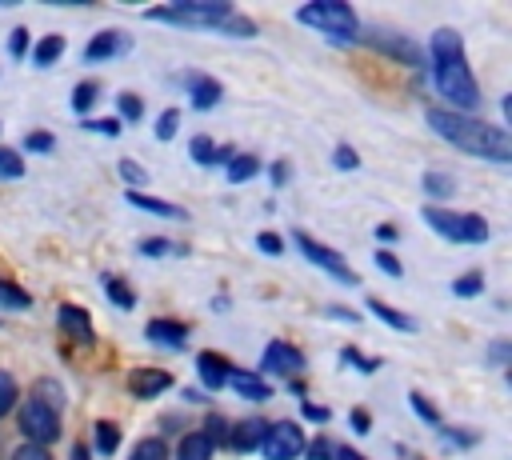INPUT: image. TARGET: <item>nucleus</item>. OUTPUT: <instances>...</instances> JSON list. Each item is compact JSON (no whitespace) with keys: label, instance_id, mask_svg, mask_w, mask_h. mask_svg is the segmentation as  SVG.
Listing matches in <instances>:
<instances>
[{"label":"nucleus","instance_id":"f257e3e1","mask_svg":"<svg viewBox=\"0 0 512 460\" xmlns=\"http://www.w3.org/2000/svg\"><path fill=\"white\" fill-rule=\"evenodd\" d=\"M428 68H432V84L436 92L444 96L448 112H460V116H472L480 108V84L468 68V56H464V40L456 28H436L432 32V44H428Z\"/></svg>","mask_w":512,"mask_h":460},{"label":"nucleus","instance_id":"f03ea898","mask_svg":"<svg viewBox=\"0 0 512 460\" xmlns=\"http://www.w3.org/2000/svg\"><path fill=\"white\" fill-rule=\"evenodd\" d=\"M424 120L440 140L456 144L468 156H480V160H492V164H508L512 160V136L500 124H488V120H476V116H460V112H448V108H428Z\"/></svg>","mask_w":512,"mask_h":460},{"label":"nucleus","instance_id":"7ed1b4c3","mask_svg":"<svg viewBox=\"0 0 512 460\" xmlns=\"http://www.w3.org/2000/svg\"><path fill=\"white\" fill-rule=\"evenodd\" d=\"M296 20L324 32L332 44H356L360 40V16L344 0H312V4L296 8Z\"/></svg>","mask_w":512,"mask_h":460},{"label":"nucleus","instance_id":"20e7f679","mask_svg":"<svg viewBox=\"0 0 512 460\" xmlns=\"http://www.w3.org/2000/svg\"><path fill=\"white\" fill-rule=\"evenodd\" d=\"M236 8L228 0H176L164 8H148L144 20H164V24H180V28H200V32H216Z\"/></svg>","mask_w":512,"mask_h":460},{"label":"nucleus","instance_id":"39448f33","mask_svg":"<svg viewBox=\"0 0 512 460\" xmlns=\"http://www.w3.org/2000/svg\"><path fill=\"white\" fill-rule=\"evenodd\" d=\"M424 224H428L436 236L452 240V244H484V240H488V220H484L480 212H452V208L428 204V208H424Z\"/></svg>","mask_w":512,"mask_h":460},{"label":"nucleus","instance_id":"423d86ee","mask_svg":"<svg viewBox=\"0 0 512 460\" xmlns=\"http://www.w3.org/2000/svg\"><path fill=\"white\" fill-rule=\"evenodd\" d=\"M360 44H368L372 52H380V56H388L392 64H400V68H428V56H424V48L416 44V40H408L404 32H388V28H360Z\"/></svg>","mask_w":512,"mask_h":460},{"label":"nucleus","instance_id":"0eeeda50","mask_svg":"<svg viewBox=\"0 0 512 460\" xmlns=\"http://www.w3.org/2000/svg\"><path fill=\"white\" fill-rule=\"evenodd\" d=\"M16 428H20L24 444H40V448H48V444L60 440V412H52L48 404H40V400L28 396V400L20 404Z\"/></svg>","mask_w":512,"mask_h":460},{"label":"nucleus","instance_id":"6e6552de","mask_svg":"<svg viewBox=\"0 0 512 460\" xmlns=\"http://www.w3.org/2000/svg\"><path fill=\"white\" fill-rule=\"evenodd\" d=\"M296 240V248L304 252V260L308 264H316L320 272H328L332 280H340V284H360V276H356V268L336 252V248H328V244H320L316 236H308V232H296L292 236Z\"/></svg>","mask_w":512,"mask_h":460},{"label":"nucleus","instance_id":"1a4fd4ad","mask_svg":"<svg viewBox=\"0 0 512 460\" xmlns=\"http://www.w3.org/2000/svg\"><path fill=\"white\" fill-rule=\"evenodd\" d=\"M304 432H300V424H292V420H276V424H268L264 428V440H260V452H264V460H300L304 456Z\"/></svg>","mask_w":512,"mask_h":460},{"label":"nucleus","instance_id":"9d476101","mask_svg":"<svg viewBox=\"0 0 512 460\" xmlns=\"http://www.w3.org/2000/svg\"><path fill=\"white\" fill-rule=\"evenodd\" d=\"M304 352L296 348V344H288V340H272L268 348H264V360H260V372H272V376H280V380H300V372H304Z\"/></svg>","mask_w":512,"mask_h":460},{"label":"nucleus","instance_id":"9b49d317","mask_svg":"<svg viewBox=\"0 0 512 460\" xmlns=\"http://www.w3.org/2000/svg\"><path fill=\"white\" fill-rule=\"evenodd\" d=\"M172 384H176V380H172V372H164V368H132V372H128V392H132L136 400H156V396H164Z\"/></svg>","mask_w":512,"mask_h":460},{"label":"nucleus","instance_id":"f8f14e48","mask_svg":"<svg viewBox=\"0 0 512 460\" xmlns=\"http://www.w3.org/2000/svg\"><path fill=\"white\" fill-rule=\"evenodd\" d=\"M132 48V40L120 32V28H108V32H96L88 44H84V64H104L112 56H124Z\"/></svg>","mask_w":512,"mask_h":460},{"label":"nucleus","instance_id":"ddd939ff","mask_svg":"<svg viewBox=\"0 0 512 460\" xmlns=\"http://www.w3.org/2000/svg\"><path fill=\"white\" fill-rule=\"evenodd\" d=\"M56 324L68 340L76 344H96V328H92V316L80 308V304H60L56 308Z\"/></svg>","mask_w":512,"mask_h":460},{"label":"nucleus","instance_id":"4468645a","mask_svg":"<svg viewBox=\"0 0 512 460\" xmlns=\"http://www.w3.org/2000/svg\"><path fill=\"white\" fill-rule=\"evenodd\" d=\"M144 336H148V344H160L168 352H180L188 344V324L184 320H172V316H156V320H148Z\"/></svg>","mask_w":512,"mask_h":460},{"label":"nucleus","instance_id":"2eb2a0df","mask_svg":"<svg viewBox=\"0 0 512 460\" xmlns=\"http://www.w3.org/2000/svg\"><path fill=\"white\" fill-rule=\"evenodd\" d=\"M184 88H188V100H192V108H196V112L216 108V104H220V96H224L220 80H216V76H204V72H188V76H184Z\"/></svg>","mask_w":512,"mask_h":460},{"label":"nucleus","instance_id":"dca6fc26","mask_svg":"<svg viewBox=\"0 0 512 460\" xmlns=\"http://www.w3.org/2000/svg\"><path fill=\"white\" fill-rule=\"evenodd\" d=\"M264 420L260 416H244V420H236V424H228V448L232 452H240V456H248V452H256L260 448V440H264Z\"/></svg>","mask_w":512,"mask_h":460},{"label":"nucleus","instance_id":"f3484780","mask_svg":"<svg viewBox=\"0 0 512 460\" xmlns=\"http://www.w3.org/2000/svg\"><path fill=\"white\" fill-rule=\"evenodd\" d=\"M228 388L236 392V396H244V400H272V384H264V376L260 372H252V368H232L228 372Z\"/></svg>","mask_w":512,"mask_h":460},{"label":"nucleus","instance_id":"a211bd4d","mask_svg":"<svg viewBox=\"0 0 512 460\" xmlns=\"http://www.w3.org/2000/svg\"><path fill=\"white\" fill-rule=\"evenodd\" d=\"M196 372H200V384H204L208 392H220V388H228L232 364H228L220 352H200V356H196Z\"/></svg>","mask_w":512,"mask_h":460},{"label":"nucleus","instance_id":"6ab92c4d","mask_svg":"<svg viewBox=\"0 0 512 460\" xmlns=\"http://www.w3.org/2000/svg\"><path fill=\"white\" fill-rule=\"evenodd\" d=\"M216 456V448L192 428V432H184L180 436V444H176V452H172V460H212Z\"/></svg>","mask_w":512,"mask_h":460},{"label":"nucleus","instance_id":"aec40b11","mask_svg":"<svg viewBox=\"0 0 512 460\" xmlns=\"http://www.w3.org/2000/svg\"><path fill=\"white\" fill-rule=\"evenodd\" d=\"M128 196V204H136V208H144V212H152V216H168V220H184V208L180 204H168V200H156V196H148V192H124Z\"/></svg>","mask_w":512,"mask_h":460},{"label":"nucleus","instance_id":"412c9836","mask_svg":"<svg viewBox=\"0 0 512 460\" xmlns=\"http://www.w3.org/2000/svg\"><path fill=\"white\" fill-rule=\"evenodd\" d=\"M100 284H104V296H108L120 312H132V308H136V292H132V284H128V280H120V276L104 272V276H100Z\"/></svg>","mask_w":512,"mask_h":460},{"label":"nucleus","instance_id":"4be33fe9","mask_svg":"<svg viewBox=\"0 0 512 460\" xmlns=\"http://www.w3.org/2000/svg\"><path fill=\"white\" fill-rule=\"evenodd\" d=\"M368 312L380 316V320H384L388 328H396V332H416V320H412L408 312H400V308H392V304H384V300H376V296L368 300Z\"/></svg>","mask_w":512,"mask_h":460},{"label":"nucleus","instance_id":"5701e85b","mask_svg":"<svg viewBox=\"0 0 512 460\" xmlns=\"http://www.w3.org/2000/svg\"><path fill=\"white\" fill-rule=\"evenodd\" d=\"M60 56H64V36H56V32H52V36H40V40L32 44V64H36V68H52Z\"/></svg>","mask_w":512,"mask_h":460},{"label":"nucleus","instance_id":"b1692460","mask_svg":"<svg viewBox=\"0 0 512 460\" xmlns=\"http://www.w3.org/2000/svg\"><path fill=\"white\" fill-rule=\"evenodd\" d=\"M260 172V160L252 156V152H236L228 164H224V176L232 180V184H244V180H252Z\"/></svg>","mask_w":512,"mask_h":460},{"label":"nucleus","instance_id":"393cba45","mask_svg":"<svg viewBox=\"0 0 512 460\" xmlns=\"http://www.w3.org/2000/svg\"><path fill=\"white\" fill-rule=\"evenodd\" d=\"M128 460H172V452H168V440L164 436H144V440H136V448L128 452Z\"/></svg>","mask_w":512,"mask_h":460},{"label":"nucleus","instance_id":"a878e982","mask_svg":"<svg viewBox=\"0 0 512 460\" xmlns=\"http://www.w3.org/2000/svg\"><path fill=\"white\" fill-rule=\"evenodd\" d=\"M92 440H96V452H100V456H112V452L120 448V428H116L112 420H96V424H92Z\"/></svg>","mask_w":512,"mask_h":460},{"label":"nucleus","instance_id":"bb28decb","mask_svg":"<svg viewBox=\"0 0 512 460\" xmlns=\"http://www.w3.org/2000/svg\"><path fill=\"white\" fill-rule=\"evenodd\" d=\"M420 188H424V192H428L432 200H448V196L456 192V180H452L448 172H436V168H432V172H424Z\"/></svg>","mask_w":512,"mask_h":460},{"label":"nucleus","instance_id":"cd10ccee","mask_svg":"<svg viewBox=\"0 0 512 460\" xmlns=\"http://www.w3.org/2000/svg\"><path fill=\"white\" fill-rule=\"evenodd\" d=\"M448 288H452V296L472 300V296H480V288H484V272H480V268H468V272H460Z\"/></svg>","mask_w":512,"mask_h":460},{"label":"nucleus","instance_id":"c85d7f7f","mask_svg":"<svg viewBox=\"0 0 512 460\" xmlns=\"http://www.w3.org/2000/svg\"><path fill=\"white\" fill-rule=\"evenodd\" d=\"M0 308H12V312H24V308H32V296L16 284V280H4L0 276Z\"/></svg>","mask_w":512,"mask_h":460},{"label":"nucleus","instance_id":"c756f323","mask_svg":"<svg viewBox=\"0 0 512 460\" xmlns=\"http://www.w3.org/2000/svg\"><path fill=\"white\" fill-rule=\"evenodd\" d=\"M196 432H200L212 448H224V444H228V420H224L220 412H208V416H204V428H196Z\"/></svg>","mask_w":512,"mask_h":460},{"label":"nucleus","instance_id":"7c9ffc66","mask_svg":"<svg viewBox=\"0 0 512 460\" xmlns=\"http://www.w3.org/2000/svg\"><path fill=\"white\" fill-rule=\"evenodd\" d=\"M32 400H40V404H48L52 412H60L64 408V388L56 384V380H36V388H32Z\"/></svg>","mask_w":512,"mask_h":460},{"label":"nucleus","instance_id":"2f4dec72","mask_svg":"<svg viewBox=\"0 0 512 460\" xmlns=\"http://www.w3.org/2000/svg\"><path fill=\"white\" fill-rule=\"evenodd\" d=\"M100 100V84L96 80H80L76 88H72V108L84 116V112H92V104Z\"/></svg>","mask_w":512,"mask_h":460},{"label":"nucleus","instance_id":"473e14b6","mask_svg":"<svg viewBox=\"0 0 512 460\" xmlns=\"http://www.w3.org/2000/svg\"><path fill=\"white\" fill-rule=\"evenodd\" d=\"M136 252H140V256H168V252L184 256L188 248H184V244H172V240H164V236H144V240L136 244Z\"/></svg>","mask_w":512,"mask_h":460},{"label":"nucleus","instance_id":"72a5a7b5","mask_svg":"<svg viewBox=\"0 0 512 460\" xmlns=\"http://www.w3.org/2000/svg\"><path fill=\"white\" fill-rule=\"evenodd\" d=\"M16 400H20V384H16V376H12V372H0V420L16 408Z\"/></svg>","mask_w":512,"mask_h":460},{"label":"nucleus","instance_id":"f704fd0d","mask_svg":"<svg viewBox=\"0 0 512 460\" xmlns=\"http://www.w3.org/2000/svg\"><path fill=\"white\" fill-rule=\"evenodd\" d=\"M188 156H192L200 168H212V164H216V144H212L208 136H192V144H188Z\"/></svg>","mask_w":512,"mask_h":460},{"label":"nucleus","instance_id":"c9c22d12","mask_svg":"<svg viewBox=\"0 0 512 460\" xmlns=\"http://www.w3.org/2000/svg\"><path fill=\"white\" fill-rule=\"evenodd\" d=\"M408 404H412V412L424 420V424H432V428H440V408L428 400V396H420V392H408Z\"/></svg>","mask_w":512,"mask_h":460},{"label":"nucleus","instance_id":"e433bc0d","mask_svg":"<svg viewBox=\"0 0 512 460\" xmlns=\"http://www.w3.org/2000/svg\"><path fill=\"white\" fill-rule=\"evenodd\" d=\"M20 176H24V160H20V152L0 144V180H20Z\"/></svg>","mask_w":512,"mask_h":460},{"label":"nucleus","instance_id":"4c0bfd02","mask_svg":"<svg viewBox=\"0 0 512 460\" xmlns=\"http://www.w3.org/2000/svg\"><path fill=\"white\" fill-rule=\"evenodd\" d=\"M116 112H120V120H128V124H132V120H140V116H144V104H140V96H136V92H120V96H116Z\"/></svg>","mask_w":512,"mask_h":460},{"label":"nucleus","instance_id":"58836bf2","mask_svg":"<svg viewBox=\"0 0 512 460\" xmlns=\"http://www.w3.org/2000/svg\"><path fill=\"white\" fill-rule=\"evenodd\" d=\"M176 128H180V108H164L160 116H156V140H172L176 136Z\"/></svg>","mask_w":512,"mask_h":460},{"label":"nucleus","instance_id":"ea45409f","mask_svg":"<svg viewBox=\"0 0 512 460\" xmlns=\"http://www.w3.org/2000/svg\"><path fill=\"white\" fill-rule=\"evenodd\" d=\"M440 440L464 452V448H476V440H480V436H476L472 428H440Z\"/></svg>","mask_w":512,"mask_h":460},{"label":"nucleus","instance_id":"a19ab883","mask_svg":"<svg viewBox=\"0 0 512 460\" xmlns=\"http://www.w3.org/2000/svg\"><path fill=\"white\" fill-rule=\"evenodd\" d=\"M52 148H56V136L44 132V128H32V132L24 136V152H52Z\"/></svg>","mask_w":512,"mask_h":460},{"label":"nucleus","instance_id":"79ce46f5","mask_svg":"<svg viewBox=\"0 0 512 460\" xmlns=\"http://www.w3.org/2000/svg\"><path fill=\"white\" fill-rule=\"evenodd\" d=\"M120 176H124V184H128L132 192H140V188L148 184V172H144L136 160H120Z\"/></svg>","mask_w":512,"mask_h":460},{"label":"nucleus","instance_id":"37998d69","mask_svg":"<svg viewBox=\"0 0 512 460\" xmlns=\"http://www.w3.org/2000/svg\"><path fill=\"white\" fill-rule=\"evenodd\" d=\"M340 360L352 364V368H360V372H376L380 368V360L376 356H364L360 348H340Z\"/></svg>","mask_w":512,"mask_h":460},{"label":"nucleus","instance_id":"c03bdc74","mask_svg":"<svg viewBox=\"0 0 512 460\" xmlns=\"http://www.w3.org/2000/svg\"><path fill=\"white\" fill-rule=\"evenodd\" d=\"M332 164H336L340 172H352V168L360 164V156H356L352 144H336V148H332Z\"/></svg>","mask_w":512,"mask_h":460},{"label":"nucleus","instance_id":"a18cd8bd","mask_svg":"<svg viewBox=\"0 0 512 460\" xmlns=\"http://www.w3.org/2000/svg\"><path fill=\"white\" fill-rule=\"evenodd\" d=\"M372 260H376V268H380L384 276H404V264L396 260V252H388V248H380V252H376Z\"/></svg>","mask_w":512,"mask_h":460},{"label":"nucleus","instance_id":"49530a36","mask_svg":"<svg viewBox=\"0 0 512 460\" xmlns=\"http://www.w3.org/2000/svg\"><path fill=\"white\" fill-rule=\"evenodd\" d=\"M304 456L308 460H336V444L332 440H312V444H304Z\"/></svg>","mask_w":512,"mask_h":460},{"label":"nucleus","instance_id":"de8ad7c7","mask_svg":"<svg viewBox=\"0 0 512 460\" xmlns=\"http://www.w3.org/2000/svg\"><path fill=\"white\" fill-rule=\"evenodd\" d=\"M88 132H100V136H120V120L116 116H104V120H84Z\"/></svg>","mask_w":512,"mask_h":460},{"label":"nucleus","instance_id":"09e8293b","mask_svg":"<svg viewBox=\"0 0 512 460\" xmlns=\"http://www.w3.org/2000/svg\"><path fill=\"white\" fill-rule=\"evenodd\" d=\"M256 248H260L264 256H280V252H284V240H280L276 232H260V236H256Z\"/></svg>","mask_w":512,"mask_h":460},{"label":"nucleus","instance_id":"8fccbe9b","mask_svg":"<svg viewBox=\"0 0 512 460\" xmlns=\"http://www.w3.org/2000/svg\"><path fill=\"white\" fill-rule=\"evenodd\" d=\"M300 416H304V420H312V424H324L332 412H328V404H312V400H300Z\"/></svg>","mask_w":512,"mask_h":460},{"label":"nucleus","instance_id":"3c124183","mask_svg":"<svg viewBox=\"0 0 512 460\" xmlns=\"http://www.w3.org/2000/svg\"><path fill=\"white\" fill-rule=\"evenodd\" d=\"M324 316H332V320H340V324H356V320H360V312L348 308V304H328Z\"/></svg>","mask_w":512,"mask_h":460},{"label":"nucleus","instance_id":"603ef678","mask_svg":"<svg viewBox=\"0 0 512 460\" xmlns=\"http://www.w3.org/2000/svg\"><path fill=\"white\" fill-rule=\"evenodd\" d=\"M12 460H52V452L40 448V444H20V448L12 452Z\"/></svg>","mask_w":512,"mask_h":460},{"label":"nucleus","instance_id":"864d4df0","mask_svg":"<svg viewBox=\"0 0 512 460\" xmlns=\"http://www.w3.org/2000/svg\"><path fill=\"white\" fill-rule=\"evenodd\" d=\"M8 52H12L16 60L28 52V28H12V36H8Z\"/></svg>","mask_w":512,"mask_h":460},{"label":"nucleus","instance_id":"5fc2aeb1","mask_svg":"<svg viewBox=\"0 0 512 460\" xmlns=\"http://www.w3.org/2000/svg\"><path fill=\"white\" fill-rule=\"evenodd\" d=\"M488 360H492V364H508V360H512V344H508V340H492V344H488Z\"/></svg>","mask_w":512,"mask_h":460},{"label":"nucleus","instance_id":"6e6d98bb","mask_svg":"<svg viewBox=\"0 0 512 460\" xmlns=\"http://www.w3.org/2000/svg\"><path fill=\"white\" fill-rule=\"evenodd\" d=\"M368 428H372L368 412H364V408H352V432H356V436H368Z\"/></svg>","mask_w":512,"mask_h":460},{"label":"nucleus","instance_id":"4d7b16f0","mask_svg":"<svg viewBox=\"0 0 512 460\" xmlns=\"http://www.w3.org/2000/svg\"><path fill=\"white\" fill-rule=\"evenodd\" d=\"M268 176H272V188H284V180H288V164H284V160H276Z\"/></svg>","mask_w":512,"mask_h":460},{"label":"nucleus","instance_id":"13d9d810","mask_svg":"<svg viewBox=\"0 0 512 460\" xmlns=\"http://www.w3.org/2000/svg\"><path fill=\"white\" fill-rule=\"evenodd\" d=\"M396 236H400V232H396V224H376V240H380V244H392Z\"/></svg>","mask_w":512,"mask_h":460},{"label":"nucleus","instance_id":"bf43d9fd","mask_svg":"<svg viewBox=\"0 0 512 460\" xmlns=\"http://www.w3.org/2000/svg\"><path fill=\"white\" fill-rule=\"evenodd\" d=\"M232 156H236V148H232V144H216V164H228Z\"/></svg>","mask_w":512,"mask_h":460},{"label":"nucleus","instance_id":"052dcab7","mask_svg":"<svg viewBox=\"0 0 512 460\" xmlns=\"http://www.w3.org/2000/svg\"><path fill=\"white\" fill-rule=\"evenodd\" d=\"M68 460H92V448H88V444H72Z\"/></svg>","mask_w":512,"mask_h":460},{"label":"nucleus","instance_id":"680f3d73","mask_svg":"<svg viewBox=\"0 0 512 460\" xmlns=\"http://www.w3.org/2000/svg\"><path fill=\"white\" fill-rule=\"evenodd\" d=\"M336 460H364L360 452H352V448H336Z\"/></svg>","mask_w":512,"mask_h":460}]
</instances>
